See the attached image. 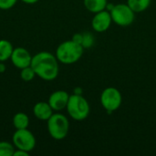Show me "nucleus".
Here are the masks:
<instances>
[{
    "instance_id": "obj_1",
    "label": "nucleus",
    "mask_w": 156,
    "mask_h": 156,
    "mask_svg": "<svg viewBox=\"0 0 156 156\" xmlns=\"http://www.w3.org/2000/svg\"><path fill=\"white\" fill-rule=\"evenodd\" d=\"M36 75L43 80L51 81L57 79L59 72L58 60L56 55L41 51L32 57L31 65Z\"/></svg>"
},
{
    "instance_id": "obj_2",
    "label": "nucleus",
    "mask_w": 156,
    "mask_h": 156,
    "mask_svg": "<svg viewBox=\"0 0 156 156\" xmlns=\"http://www.w3.org/2000/svg\"><path fill=\"white\" fill-rule=\"evenodd\" d=\"M83 47L72 39L62 42L56 49V57L58 62L65 65H71L80 59L83 55Z\"/></svg>"
},
{
    "instance_id": "obj_3",
    "label": "nucleus",
    "mask_w": 156,
    "mask_h": 156,
    "mask_svg": "<svg viewBox=\"0 0 156 156\" xmlns=\"http://www.w3.org/2000/svg\"><path fill=\"white\" fill-rule=\"evenodd\" d=\"M66 109L70 118L78 122H81L87 119L90 112V104L88 101L82 96V94L70 95Z\"/></svg>"
},
{
    "instance_id": "obj_4",
    "label": "nucleus",
    "mask_w": 156,
    "mask_h": 156,
    "mask_svg": "<svg viewBox=\"0 0 156 156\" xmlns=\"http://www.w3.org/2000/svg\"><path fill=\"white\" fill-rule=\"evenodd\" d=\"M47 128L49 135L54 140H63L69 134V122L64 114L53 113L47 121Z\"/></svg>"
},
{
    "instance_id": "obj_5",
    "label": "nucleus",
    "mask_w": 156,
    "mask_h": 156,
    "mask_svg": "<svg viewBox=\"0 0 156 156\" xmlns=\"http://www.w3.org/2000/svg\"><path fill=\"white\" fill-rule=\"evenodd\" d=\"M110 14L116 25L120 27H128L133 24L135 18V13L127 4H118L112 6Z\"/></svg>"
},
{
    "instance_id": "obj_6",
    "label": "nucleus",
    "mask_w": 156,
    "mask_h": 156,
    "mask_svg": "<svg viewBox=\"0 0 156 156\" xmlns=\"http://www.w3.org/2000/svg\"><path fill=\"white\" fill-rule=\"evenodd\" d=\"M12 143L16 149L23 150L27 153L32 152L36 147V137L27 128L16 130L12 137Z\"/></svg>"
},
{
    "instance_id": "obj_7",
    "label": "nucleus",
    "mask_w": 156,
    "mask_h": 156,
    "mask_svg": "<svg viewBox=\"0 0 156 156\" xmlns=\"http://www.w3.org/2000/svg\"><path fill=\"white\" fill-rule=\"evenodd\" d=\"M122 102V97L120 90L114 87H108L101 94V104L108 112L117 111Z\"/></svg>"
},
{
    "instance_id": "obj_8",
    "label": "nucleus",
    "mask_w": 156,
    "mask_h": 156,
    "mask_svg": "<svg viewBox=\"0 0 156 156\" xmlns=\"http://www.w3.org/2000/svg\"><path fill=\"white\" fill-rule=\"evenodd\" d=\"M10 60L16 68L21 69L31 65L32 56L27 48L17 47L14 48V50L10 57Z\"/></svg>"
},
{
    "instance_id": "obj_9",
    "label": "nucleus",
    "mask_w": 156,
    "mask_h": 156,
    "mask_svg": "<svg viewBox=\"0 0 156 156\" xmlns=\"http://www.w3.org/2000/svg\"><path fill=\"white\" fill-rule=\"evenodd\" d=\"M112 22V19L110 11L105 9L94 15L91 20V27L94 31L102 33V32L107 31L110 28Z\"/></svg>"
},
{
    "instance_id": "obj_10",
    "label": "nucleus",
    "mask_w": 156,
    "mask_h": 156,
    "mask_svg": "<svg viewBox=\"0 0 156 156\" xmlns=\"http://www.w3.org/2000/svg\"><path fill=\"white\" fill-rule=\"evenodd\" d=\"M69 94L65 90H56L52 92L48 98V104L55 112H60L64 109H66Z\"/></svg>"
},
{
    "instance_id": "obj_11",
    "label": "nucleus",
    "mask_w": 156,
    "mask_h": 156,
    "mask_svg": "<svg viewBox=\"0 0 156 156\" xmlns=\"http://www.w3.org/2000/svg\"><path fill=\"white\" fill-rule=\"evenodd\" d=\"M53 109L50 107L48 102L47 101H39L37 102L33 107V114L39 121H48L51 115L54 113Z\"/></svg>"
},
{
    "instance_id": "obj_12",
    "label": "nucleus",
    "mask_w": 156,
    "mask_h": 156,
    "mask_svg": "<svg viewBox=\"0 0 156 156\" xmlns=\"http://www.w3.org/2000/svg\"><path fill=\"white\" fill-rule=\"evenodd\" d=\"M84 6L90 13H98L105 10L108 5L107 0H83Z\"/></svg>"
},
{
    "instance_id": "obj_13",
    "label": "nucleus",
    "mask_w": 156,
    "mask_h": 156,
    "mask_svg": "<svg viewBox=\"0 0 156 156\" xmlns=\"http://www.w3.org/2000/svg\"><path fill=\"white\" fill-rule=\"evenodd\" d=\"M13 125L16 130L27 129L29 125V117L25 112H16L13 117Z\"/></svg>"
},
{
    "instance_id": "obj_14",
    "label": "nucleus",
    "mask_w": 156,
    "mask_h": 156,
    "mask_svg": "<svg viewBox=\"0 0 156 156\" xmlns=\"http://www.w3.org/2000/svg\"><path fill=\"white\" fill-rule=\"evenodd\" d=\"M14 50V47L6 39H0V61H6L10 59L12 52Z\"/></svg>"
},
{
    "instance_id": "obj_15",
    "label": "nucleus",
    "mask_w": 156,
    "mask_h": 156,
    "mask_svg": "<svg viewBox=\"0 0 156 156\" xmlns=\"http://www.w3.org/2000/svg\"><path fill=\"white\" fill-rule=\"evenodd\" d=\"M151 4V0H127V5L134 13L145 11Z\"/></svg>"
},
{
    "instance_id": "obj_16",
    "label": "nucleus",
    "mask_w": 156,
    "mask_h": 156,
    "mask_svg": "<svg viewBox=\"0 0 156 156\" xmlns=\"http://www.w3.org/2000/svg\"><path fill=\"white\" fill-rule=\"evenodd\" d=\"M16 147L13 144L2 141L0 142V156H13Z\"/></svg>"
},
{
    "instance_id": "obj_17",
    "label": "nucleus",
    "mask_w": 156,
    "mask_h": 156,
    "mask_svg": "<svg viewBox=\"0 0 156 156\" xmlns=\"http://www.w3.org/2000/svg\"><path fill=\"white\" fill-rule=\"evenodd\" d=\"M37 75L31 66H28L20 69V78L24 81H31Z\"/></svg>"
},
{
    "instance_id": "obj_18",
    "label": "nucleus",
    "mask_w": 156,
    "mask_h": 156,
    "mask_svg": "<svg viewBox=\"0 0 156 156\" xmlns=\"http://www.w3.org/2000/svg\"><path fill=\"white\" fill-rule=\"evenodd\" d=\"M93 45H94V37H93V35L89 31H86V32L82 33L81 46L83 47V48H90Z\"/></svg>"
},
{
    "instance_id": "obj_19",
    "label": "nucleus",
    "mask_w": 156,
    "mask_h": 156,
    "mask_svg": "<svg viewBox=\"0 0 156 156\" xmlns=\"http://www.w3.org/2000/svg\"><path fill=\"white\" fill-rule=\"evenodd\" d=\"M17 0H0V9L8 10L15 6Z\"/></svg>"
},
{
    "instance_id": "obj_20",
    "label": "nucleus",
    "mask_w": 156,
    "mask_h": 156,
    "mask_svg": "<svg viewBox=\"0 0 156 156\" xmlns=\"http://www.w3.org/2000/svg\"><path fill=\"white\" fill-rule=\"evenodd\" d=\"M27 156L29 155V153L26 152V151H23V150H19V149H16L15 152H14V154L13 156Z\"/></svg>"
},
{
    "instance_id": "obj_21",
    "label": "nucleus",
    "mask_w": 156,
    "mask_h": 156,
    "mask_svg": "<svg viewBox=\"0 0 156 156\" xmlns=\"http://www.w3.org/2000/svg\"><path fill=\"white\" fill-rule=\"evenodd\" d=\"M81 39H82V33H77L72 37V40L81 45Z\"/></svg>"
},
{
    "instance_id": "obj_22",
    "label": "nucleus",
    "mask_w": 156,
    "mask_h": 156,
    "mask_svg": "<svg viewBox=\"0 0 156 156\" xmlns=\"http://www.w3.org/2000/svg\"><path fill=\"white\" fill-rule=\"evenodd\" d=\"M6 69V67L5 65V62L0 61V73H4Z\"/></svg>"
},
{
    "instance_id": "obj_23",
    "label": "nucleus",
    "mask_w": 156,
    "mask_h": 156,
    "mask_svg": "<svg viewBox=\"0 0 156 156\" xmlns=\"http://www.w3.org/2000/svg\"><path fill=\"white\" fill-rule=\"evenodd\" d=\"M21 1L25 4H27V5H33V4L37 3L39 0H21Z\"/></svg>"
},
{
    "instance_id": "obj_24",
    "label": "nucleus",
    "mask_w": 156,
    "mask_h": 156,
    "mask_svg": "<svg viewBox=\"0 0 156 156\" xmlns=\"http://www.w3.org/2000/svg\"><path fill=\"white\" fill-rule=\"evenodd\" d=\"M74 94H80V95H81V94H82L81 89H80V88H76V89L74 90Z\"/></svg>"
}]
</instances>
